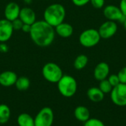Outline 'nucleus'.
<instances>
[{
    "label": "nucleus",
    "mask_w": 126,
    "mask_h": 126,
    "mask_svg": "<svg viewBox=\"0 0 126 126\" xmlns=\"http://www.w3.org/2000/svg\"><path fill=\"white\" fill-rule=\"evenodd\" d=\"M14 30L11 21L6 18L0 19V43H5L9 41Z\"/></svg>",
    "instance_id": "9d476101"
},
{
    "label": "nucleus",
    "mask_w": 126,
    "mask_h": 126,
    "mask_svg": "<svg viewBox=\"0 0 126 126\" xmlns=\"http://www.w3.org/2000/svg\"><path fill=\"white\" fill-rule=\"evenodd\" d=\"M117 75L119 77L120 83H125V84H126V66L122 68L119 71Z\"/></svg>",
    "instance_id": "bb28decb"
},
{
    "label": "nucleus",
    "mask_w": 126,
    "mask_h": 126,
    "mask_svg": "<svg viewBox=\"0 0 126 126\" xmlns=\"http://www.w3.org/2000/svg\"><path fill=\"white\" fill-rule=\"evenodd\" d=\"M110 73L109 65L106 62H100L96 65L94 69V77L95 80L101 81L107 79Z\"/></svg>",
    "instance_id": "f8f14e48"
},
{
    "label": "nucleus",
    "mask_w": 126,
    "mask_h": 126,
    "mask_svg": "<svg viewBox=\"0 0 126 126\" xmlns=\"http://www.w3.org/2000/svg\"><path fill=\"white\" fill-rule=\"evenodd\" d=\"M107 80H109L110 84L112 86V87H114V86H117L118 84L120 83V81L118 75H115V74H112V75H109Z\"/></svg>",
    "instance_id": "b1692460"
},
{
    "label": "nucleus",
    "mask_w": 126,
    "mask_h": 126,
    "mask_svg": "<svg viewBox=\"0 0 126 126\" xmlns=\"http://www.w3.org/2000/svg\"><path fill=\"white\" fill-rule=\"evenodd\" d=\"M18 126H35L34 118L27 113H21L17 117Z\"/></svg>",
    "instance_id": "a211bd4d"
},
{
    "label": "nucleus",
    "mask_w": 126,
    "mask_h": 126,
    "mask_svg": "<svg viewBox=\"0 0 126 126\" xmlns=\"http://www.w3.org/2000/svg\"><path fill=\"white\" fill-rule=\"evenodd\" d=\"M18 18L22 21L24 24L30 25H32L36 21V14L35 11L29 7L21 8Z\"/></svg>",
    "instance_id": "ddd939ff"
},
{
    "label": "nucleus",
    "mask_w": 126,
    "mask_h": 126,
    "mask_svg": "<svg viewBox=\"0 0 126 126\" xmlns=\"http://www.w3.org/2000/svg\"><path fill=\"white\" fill-rule=\"evenodd\" d=\"M21 7L16 2H10L8 3L4 8V18L10 21H13L15 19L19 17Z\"/></svg>",
    "instance_id": "9b49d317"
},
{
    "label": "nucleus",
    "mask_w": 126,
    "mask_h": 126,
    "mask_svg": "<svg viewBox=\"0 0 126 126\" xmlns=\"http://www.w3.org/2000/svg\"><path fill=\"white\" fill-rule=\"evenodd\" d=\"M118 26L116 21L107 20L103 22L97 30L101 38L109 39L113 37L117 32Z\"/></svg>",
    "instance_id": "1a4fd4ad"
},
{
    "label": "nucleus",
    "mask_w": 126,
    "mask_h": 126,
    "mask_svg": "<svg viewBox=\"0 0 126 126\" xmlns=\"http://www.w3.org/2000/svg\"><path fill=\"white\" fill-rule=\"evenodd\" d=\"M12 23V26H13V30L14 31H16V30H21V28L23 27V24L24 23L22 22V21L18 18L16 19H15L14 21H11Z\"/></svg>",
    "instance_id": "393cba45"
},
{
    "label": "nucleus",
    "mask_w": 126,
    "mask_h": 126,
    "mask_svg": "<svg viewBox=\"0 0 126 126\" xmlns=\"http://www.w3.org/2000/svg\"><path fill=\"white\" fill-rule=\"evenodd\" d=\"M42 75L47 81L52 83H57L63 74L59 65L53 62H49L43 66Z\"/></svg>",
    "instance_id": "20e7f679"
},
{
    "label": "nucleus",
    "mask_w": 126,
    "mask_h": 126,
    "mask_svg": "<svg viewBox=\"0 0 126 126\" xmlns=\"http://www.w3.org/2000/svg\"><path fill=\"white\" fill-rule=\"evenodd\" d=\"M74 116L78 121L85 123L90 119V111L87 107L79 106L75 108L74 111Z\"/></svg>",
    "instance_id": "dca6fc26"
},
{
    "label": "nucleus",
    "mask_w": 126,
    "mask_h": 126,
    "mask_svg": "<svg viewBox=\"0 0 126 126\" xmlns=\"http://www.w3.org/2000/svg\"><path fill=\"white\" fill-rule=\"evenodd\" d=\"M30 36L32 42L38 47H47L55 40V28L44 20L36 21L31 25Z\"/></svg>",
    "instance_id": "f257e3e1"
},
{
    "label": "nucleus",
    "mask_w": 126,
    "mask_h": 126,
    "mask_svg": "<svg viewBox=\"0 0 126 126\" xmlns=\"http://www.w3.org/2000/svg\"><path fill=\"white\" fill-rule=\"evenodd\" d=\"M90 3L95 9H101L105 5V0H90Z\"/></svg>",
    "instance_id": "a878e982"
},
{
    "label": "nucleus",
    "mask_w": 126,
    "mask_h": 126,
    "mask_svg": "<svg viewBox=\"0 0 126 126\" xmlns=\"http://www.w3.org/2000/svg\"><path fill=\"white\" fill-rule=\"evenodd\" d=\"M66 17V9L59 3H53L47 6L44 12V20L55 27L64 21Z\"/></svg>",
    "instance_id": "f03ea898"
},
{
    "label": "nucleus",
    "mask_w": 126,
    "mask_h": 126,
    "mask_svg": "<svg viewBox=\"0 0 126 126\" xmlns=\"http://www.w3.org/2000/svg\"><path fill=\"white\" fill-rule=\"evenodd\" d=\"M18 79L16 72L13 71H4L0 73V85L4 87H10L15 86Z\"/></svg>",
    "instance_id": "4468645a"
},
{
    "label": "nucleus",
    "mask_w": 126,
    "mask_h": 126,
    "mask_svg": "<svg viewBox=\"0 0 126 126\" xmlns=\"http://www.w3.org/2000/svg\"><path fill=\"white\" fill-rule=\"evenodd\" d=\"M103 92V94H109L111 93L113 87L110 84V83L109 82V80L107 79L103 80L101 81H100V84H99V87H98Z\"/></svg>",
    "instance_id": "4be33fe9"
},
{
    "label": "nucleus",
    "mask_w": 126,
    "mask_h": 126,
    "mask_svg": "<svg viewBox=\"0 0 126 126\" xmlns=\"http://www.w3.org/2000/svg\"><path fill=\"white\" fill-rule=\"evenodd\" d=\"M110 94L114 105L120 107L126 106V84L120 83L113 87Z\"/></svg>",
    "instance_id": "0eeeda50"
},
{
    "label": "nucleus",
    "mask_w": 126,
    "mask_h": 126,
    "mask_svg": "<svg viewBox=\"0 0 126 126\" xmlns=\"http://www.w3.org/2000/svg\"><path fill=\"white\" fill-rule=\"evenodd\" d=\"M11 115V111L6 104H0V124L7 123Z\"/></svg>",
    "instance_id": "aec40b11"
},
{
    "label": "nucleus",
    "mask_w": 126,
    "mask_h": 126,
    "mask_svg": "<svg viewBox=\"0 0 126 126\" xmlns=\"http://www.w3.org/2000/svg\"><path fill=\"white\" fill-rule=\"evenodd\" d=\"M89 58L86 55L81 54L76 57V58L74 61L73 66L75 69L77 70H81L83 69L88 64Z\"/></svg>",
    "instance_id": "6ab92c4d"
},
{
    "label": "nucleus",
    "mask_w": 126,
    "mask_h": 126,
    "mask_svg": "<svg viewBox=\"0 0 126 126\" xmlns=\"http://www.w3.org/2000/svg\"><path fill=\"white\" fill-rule=\"evenodd\" d=\"M72 1L77 7H83L90 2V0H72Z\"/></svg>",
    "instance_id": "cd10ccee"
},
{
    "label": "nucleus",
    "mask_w": 126,
    "mask_h": 126,
    "mask_svg": "<svg viewBox=\"0 0 126 126\" xmlns=\"http://www.w3.org/2000/svg\"><path fill=\"white\" fill-rule=\"evenodd\" d=\"M105 94L97 87H91L87 91L88 98L94 103L101 102L104 99Z\"/></svg>",
    "instance_id": "f3484780"
},
{
    "label": "nucleus",
    "mask_w": 126,
    "mask_h": 126,
    "mask_svg": "<svg viewBox=\"0 0 126 126\" xmlns=\"http://www.w3.org/2000/svg\"><path fill=\"white\" fill-rule=\"evenodd\" d=\"M54 122V112L49 107L42 108L34 118L35 126H52Z\"/></svg>",
    "instance_id": "423d86ee"
},
{
    "label": "nucleus",
    "mask_w": 126,
    "mask_h": 126,
    "mask_svg": "<svg viewBox=\"0 0 126 126\" xmlns=\"http://www.w3.org/2000/svg\"><path fill=\"white\" fill-rule=\"evenodd\" d=\"M101 38L97 30L89 28L83 30L79 36V42L86 48H92L100 42Z\"/></svg>",
    "instance_id": "39448f33"
},
{
    "label": "nucleus",
    "mask_w": 126,
    "mask_h": 126,
    "mask_svg": "<svg viewBox=\"0 0 126 126\" xmlns=\"http://www.w3.org/2000/svg\"><path fill=\"white\" fill-rule=\"evenodd\" d=\"M123 27H124V29L126 30V17H125L124 20L123 21Z\"/></svg>",
    "instance_id": "7c9ffc66"
},
{
    "label": "nucleus",
    "mask_w": 126,
    "mask_h": 126,
    "mask_svg": "<svg viewBox=\"0 0 126 126\" xmlns=\"http://www.w3.org/2000/svg\"><path fill=\"white\" fill-rule=\"evenodd\" d=\"M30 30H31V25L27 24H23V27H22V28H21V30H22L24 32L30 33Z\"/></svg>",
    "instance_id": "c756f323"
},
{
    "label": "nucleus",
    "mask_w": 126,
    "mask_h": 126,
    "mask_svg": "<svg viewBox=\"0 0 126 126\" xmlns=\"http://www.w3.org/2000/svg\"><path fill=\"white\" fill-rule=\"evenodd\" d=\"M54 28H55V34H57L58 35L63 38H67L71 37L74 32L73 27L70 24L64 22V21L58 24Z\"/></svg>",
    "instance_id": "2eb2a0df"
},
{
    "label": "nucleus",
    "mask_w": 126,
    "mask_h": 126,
    "mask_svg": "<svg viewBox=\"0 0 126 126\" xmlns=\"http://www.w3.org/2000/svg\"><path fill=\"white\" fill-rule=\"evenodd\" d=\"M57 84L60 94L65 97H72L77 92L78 83L71 75H63Z\"/></svg>",
    "instance_id": "7ed1b4c3"
},
{
    "label": "nucleus",
    "mask_w": 126,
    "mask_h": 126,
    "mask_svg": "<svg viewBox=\"0 0 126 126\" xmlns=\"http://www.w3.org/2000/svg\"><path fill=\"white\" fill-rule=\"evenodd\" d=\"M119 7L123 15L126 17V0H120Z\"/></svg>",
    "instance_id": "c85d7f7f"
},
{
    "label": "nucleus",
    "mask_w": 126,
    "mask_h": 126,
    "mask_svg": "<svg viewBox=\"0 0 126 126\" xmlns=\"http://www.w3.org/2000/svg\"><path fill=\"white\" fill-rule=\"evenodd\" d=\"M30 80L28 78L24 77V76H21L18 78L16 83H15V86L16 88L21 92H24L30 88Z\"/></svg>",
    "instance_id": "412c9836"
},
{
    "label": "nucleus",
    "mask_w": 126,
    "mask_h": 126,
    "mask_svg": "<svg viewBox=\"0 0 126 126\" xmlns=\"http://www.w3.org/2000/svg\"><path fill=\"white\" fill-rule=\"evenodd\" d=\"M103 13L107 20L113 21L123 22V21L126 17L122 13L120 7L114 4H109L105 6L103 8Z\"/></svg>",
    "instance_id": "6e6552de"
},
{
    "label": "nucleus",
    "mask_w": 126,
    "mask_h": 126,
    "mask_svg": "<svg viewBox=\"0 0 126 126\" xmlns=\"http://www.w3.org/2000/svg\"><path fill=\"white\" fill-rule=\"evenodd\" d=\"M83 126H106L103 121L97 118H90L84 123Z\"/></svg>",
    "instance_id": "5701e85b"
}]
</instances>
